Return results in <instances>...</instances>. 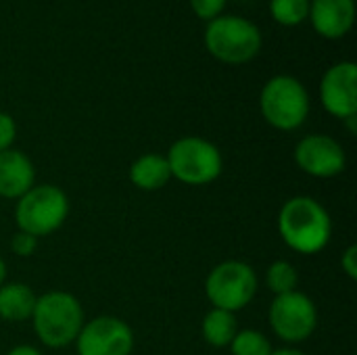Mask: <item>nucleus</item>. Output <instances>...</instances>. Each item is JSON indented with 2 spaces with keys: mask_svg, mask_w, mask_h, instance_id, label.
I'll return each mask as SVG.
<instances>
[{
  "mask_svg": "<svg viewBox=\"0 0 357 355\" xmlns=\"http://www.w3.org/2000/svg\"><path fill=\"white\" fill-rule=\"evenodd\" d=\"M201 333H203V339L211 347H230L232 339L238 333L236 316L232 312L213 308L211 312L205 314L203 324H201Z\"/></svg>",
  "mask_w": 357,
  "mask_h": 355,
  "instance_id": "dca6fc26",
  "label": "nucleus"
},
{
  "mask_svg": "<svg viewBox=\"0 0 357 355\" xmlns=\"http://www.w3.org/2000/svg\"><path fill=\"white\" fill-rule=\"evenodd\" d=\"M341 268L345 270V274H347L351 280H356L357 278V247L356 245H349V247L345 249V253H343V257H341Z\"/></svg>",
  "mask_w": 357,
  "mask_h": 355,
  "instance_id": "5701e85b",
  "label": "nucleus"
},
{
  "mask_svg": "<svg viewBox=\"0 0 357 355\" xmlns=\"http://www.w3.org/2000/svg\"><path fill=\"white\" fill-rule=\"evenodd\" d=\"M320 100L324 109L337 119H349L357 115V65L354 61H341L322 75Z\"/></svg>",
  "mask_w": 357,
  "mask_h": 355,
  "instance_id": "9b49d317",
  "label": "nucleus"
},
{
  "mask_svg": "<svg viewBox=\"0 0 357 355\" xmlns=\"http://www.w3.org/2000/svg\"><path fill=\"white\" fill-rule=\"evenodd\" d=\"M270 328L284 343L307 341L318 326L316 303L301 291L274 297L268 312Z\"/></svg>",
  "mask_w": 357,
  "mask_h": 355,
  "instance_id": "6e6552de",
  "label": "nucleus"
},
{
  "mask_svg": "<svg viewBox=\"0 0 357 355\" xmlns=\"http://www.w3.org/2000/svg\"><path fill=\"white\" fill-rule=\"evenodd\" d=\"M33 184H36V167L31 159L17 149L2 151L0 153V197L21 199Z\"/></svg>",
  "mask_w": 357,
  "mask_h": 355,
  "instance_id": "ddd939ff",
  "label": "nucleus"
},
{
  "mask_svg": "<svg viewBox=\"0 0 357 355\" xmlns=\"http://www.w3.org/2000/svg\"><path fill=\"white\" fill-rule=\"evenodd\" d=\"M278 232L289 249L301 255H316L328 247L333 222L328 211L312 197L289 199L278 213Z\"/></svg>",
  "mask_w": 357,
  "mask_h": 355,
  "instance_id": "f257e3e1",
  "label": "nucleus"
},
{
  "mask_svg": "<svg viewBox=\"0 0 357 355\" xmlns=\"http://www.w3.org/2000/svg\"><path fill=\"white\" fill-rule=\"evenodd\" d=\"M38 295L23 282H4L0 287V318L6 322L29 320Z\"/></svg>",
  "mask_w": 357,
  "mask_h": 355,
  "instance_id": "2eb2a0df",
  "label": "nucleus"
},
{
  "mask_svg": "<svg viewBox=\"0 0 357 355\" xmlns=\"http://www.w3.org/2000/svg\"><path fill=\"white\" fill-rule=\"evenodd\" d=\"M38 241H40V239H36V236H31V234H27V232L17 230V232L13 234V239H10V249H13V253L19 255V257H29V255L36 253Z\"/></svg>",
  "mask_w": 357,
  "mask_h": 355,
  "instance_id": "412c9836",
  "label": "nucleus"
},
{
  "mask_svg": "<svg viewBox=\"0 0 357 355\" xmlns=\"http://www.w3.org/2000/svg\"><path fill=\"white\" fill-rule=\"evenodd\" d=\"M270 15L280 25H301L310 17V0H270Z\"/></svg>",
  "mask_w": 357,
  "mask_h": 355,
  "instance_id": "a211bd4d",
  "label": "nucleus"
},
{
  "mask_svg": "<svg viewBox=\"0 0 357 355\" xmlns=\"http://www.w3.org/2000/svg\"><path fill=\"white\" fill-rule=\"evenodd\" d=\"M272 355H305L303 352H299V349H293V347H284V349H276V352H272Z\"/></svg>",
  "mask_w": 357,
  "mask_h": 355,
  "instance_id": "393cba45",
  "label": "nucleus"
},
{
  "mask_svg": "<svg viewBox=\"0 0 357 355\" xmlns=\"http://www.w3.org/2000/svg\"><path fill=\"white\" fill-rule=\"evenodd\" d=\"M130 180L136 188L146 190V192L163 188L172 180V172H169V163L165 155L146 153L138 157L130 167Z\"/></svg>",
  "mask_w": 357,
  "mask_h": 355,
  "instance_id": "4468645a",
  "label": "nucleus"
},
{
  "mask_svg": "<svg viewBox=\"0 0 357 355\" xmlns=\"http://www.w3.org/2000/svg\"><path fill=\"white\" fill-rule=\"evenodd\" d=\"M172 178L188 186H205L215 182L222 176L224 159L220 149L201 138V136H182L178 138L167 155Z\"/></svg>",
  "mask_w": 357,
  "mask_h": 355,
  "instance_id": "423d86ee",
  "label": "nucleus"
},
{
  "mask_svg": "<svg viewBox=\"0 0 357 355\" xmlns=\"http://www.w3.org/2000/svg\"><path fill=\"white\" fill-rule=\"evenodd\" d=\"M316 29L326 40L347 36L356 23V0H310V17Z\"/></svg>",
  "mask_w": 357,
  "mask_h": 355,
  "instance_id": "f8f14e48",
  "label": "nucleus"
},
{
  "mask_svg": "<svg viewBox=\"0 0 357 355\" xmlns=\"http://www.w3.org/2000/svg\"><path fill=\"white\" fill-rule=\"evenodd\" d=\"M75 347L77 355H130L134 349V333L121 318L98 316L84 322Z\"/></svg>",
  "mask_w": 357,
  "mask_h": 355,
  "instance_id": "1a4fd4ad",
  "label": "nucleus"
},
{
  "mask_svg": "<svg viewBox=\"0 0 357 355\" xmlns=\"http://www.w3.org/2000/svg\"><path fill=\"white\" fill-rule=\"evenodd\" d=\"M75 355H77V354H75Z\"/></svg>",
  "mask_w": 357,
  "mask_h": 355,
  "instance_id": "bb28decb",
  "label": "nucleus"
},
{
  "mask_svg": "<svg viewBox=\"0 0 357 355\" xmlns=\"http://www.w3.org/2000/svg\"><path fill=\"white\" fill-rule=\"evenodd\" d=\"M295 163L314 178H335L345 172L347 155L339 140L326 134H310L295 146Z\"/></svg>",
  "mask_w": 357,
  "mask_h": 355,
  "instance_id": "9d476101",
  "label": "nucleus"
},
{
  "mask_svg": "<svg viewBox=\"0 0 357 355\" xmlns=\"http://www.w3.org/2000/svg\"><path fill=\"white\" fill-rule=\"evenodd\" d=\"M69 216V199L54 184H33L17 199L15 222L21 232L36 239L56 232Z\"/></svg>",
  "mask_w": 357,
  "mask_h": 355,
  "instance_id": "39448f33",
  "label": "nucleus"
},
{
  "mask_svg": "<svg viewBox=\"0 0 357 355\" xmlns=\"http://www.w3.org/2000/svg\"><path fill=\"white\" fill-rule=\"evenodd\" d=\"M15 138H17V123H15V119L8 113L0 111V153L13 149Z\"/></svg>",
  "mask_w": 357,
  "mask_h": 355,
  "instance_id": "4be33fe9",
  "label": "nucleus"
},
{
  "mask_svg": "<svg viewBox=\"0 0 357 355\" xmlns=\"http://www.w3.org/2000/svg\"><path fill=\"white\" fill-rule=\"evenodd\" d=\"M203 40L207 52L226 65H245L253 61L264 44L259 27L241 15H220L209 21Z\"/></svg>",
  "mask_w": 357,
  "mask_h": 355,
  "instance_id": "7ed1b4c3",
  "label": "nucleus"
},
{
  "mask_svg": "<svg viewBox=\"0 0 357 355\" xmlns=\"http://www.w3.org/2000/svg\"><path fill=\"white\" fill-rule=\"evenodd\" d=\"M36 337L52 349L75 343L84 326V308L67 291H48L36 299L31 314Z\"/></svg>",
  "mask_w": 357,
  "mask_h": 355,
  "instance_id": "f03ea898",
  "label": "nucleus"
},
{
  "mask_svg": "<svg viewBox=\"0 0 357 355\" xmlns=\"http://www.w3.org/2000/svg\"><path fill=\"white\" fill-rule=\"evenodd\" d=\"M259 109L272 128L293 132L301 128L310 115V94L297 77L280 73L264 84Z\"/></svg>",
  "mask_w": 357,
  "mask_h": 355,
  "instance_id": "20e7f679",
  "label": "nucleus"
},
{
  "mask_svg": "<svg viewBox=\"0 0 357 355\" xmlns=\"http://www.w3.org/2000/svg\"><path fill=\"white\" fill-rule=\"evenodd\" d=\"M266 285H268V289L276 297L278 295H287V293L297 291L299 274H297V270H295V266L291 262L278 259V262H274L268 268V272H266Z\"/></svg>",
  "mask_w": 357,
  "mask_h": 355,
  "instance_id": "f3484780",
  "label": "nucleus"
},
{
  "mask_svg": "<svg viewBox=\"0 0 357 355\" xmlns=\"http://www.w3.org/2000/svg\"><path fill=\"white\" fill-rule=\"evenodd\" d=\"M205 293L213 308L236 314L245 310L257 295V274L255 270L238 259H228L218 264L207 280Z\"/></svg>",
  "mask_w": 357,
  "mask_h": 355,
  "instance_id": "0eeeda50",
  "label": "nucleus"
},
{
  "mask_svg": "<svg viewBox=\"0 0 357 355\" xmlns=\"http://www.w3.org/2000/svg\"><path fill=\"white\" fill-rule=\"evenodd\" d=\"M228 0H190V8L195 10V15L203 21H213L215 17L224 15Z\"/></svg>",
  "mask_w": 357,
  "mask_h": 355,
  "instance_id": "aec40b11",
  "label": "nucleus"
},
{
  "mask_svg": "<svg viewBox=\"0 0 357 355\" xmlns=\"http://www.w3.org/2000/svg\"><path fill=\"white\" fill-rule=\"evenodd\" d=\"M6 272H8V270H6V262L0 257V287L6 282Z\"/></svg>",
  "mask_w": 357,
  "mask_h": 355,
  "instance_id": "a878e982",
  "label": "nucleus"
},
{
  "mask_svg": "<svg viewBox=\"0 0 357 355\" xmlns=\"http://www.w3.org/2000/svg\"><path fill=\"white\" fill-rule=\"evenodd\" d=\"M230 352L232 355H272V343L270 339L253 328H245L238 331L236 337L230 343Z\"/></svg>",
  "mask_w": 357,
  "mask_h": 355,
  "instance_id": "6ab92c4d",
  "label": "nucleus"
},
{
  "mask_svg": "<svg viewBox=\"0 0 357 355\" xmlns=\"http://www.w3.org/2000/svg\"><path fill=\"white\" fill-rule=\"evenodd\" d=\"M6 355H42L33 345H17V347H13L10 352Z\"/></svg>",
  "mask_w": 357,
  "mask_h": 355,
  "instance_id": "b1692460",
  "label": "nucleus"
}]
</instances>
